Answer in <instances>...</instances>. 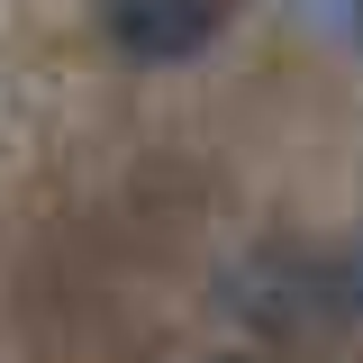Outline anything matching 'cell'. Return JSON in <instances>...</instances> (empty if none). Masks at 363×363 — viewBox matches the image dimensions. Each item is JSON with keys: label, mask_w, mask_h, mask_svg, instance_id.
Instances as JSON below:
<instances>
[{"label": "cell", "mask_w": 363, "mask_h": 363, "mask_svg": "<svg viewBox=\"0 0 363 363\" xmlns=\"http://www.w3.org/2000/svg\"><path fill=\"white\" fill-rule=\"evenodd\" d=\"M100 28L128 64H191L227 28V0H100Z\"/></svg>", "instance_id": "cell-1"}, {"label": "cell", "mask_w": 363, "mask_h": 363, "mask_svg": "<svg viewBox=\"0 0 363 363\" xmlns=\"http://www.w3.org/2000/svg\"><path fill=\"white\" fill-rule=\"evenodd\" d=\"M336 300H345V309L363 318V236L345 245V264H336Z\"/></svg>", "instance_id": "cell-2"}, {"label": "cell", "mask_w": 363, "mask_h": 363, "mask_svg": "<svg viewBox=\"0 0 363 363\" xmlns=\"http://www.w3.org/2000/svg\"><path fill=\"white\" fill-rule=\"evenodd\" d=\"M345 37H354V55H363V0H345Z\"/></svg>", "instance_id": "cell-3"}, {"label": "cell", "mask_w": 363, "mask_h": 363, "mask_svg": "<svg viewBox=\"0 0 363 363\" xmlns=\"http://www.w3.org/2000/svg\"><path fill=\"white\" fill-rule=\"evenodd\" d=\"M200 363H245V354H200Z\"/></svg>", "instance_id": "cell-4"}]
</instances>
